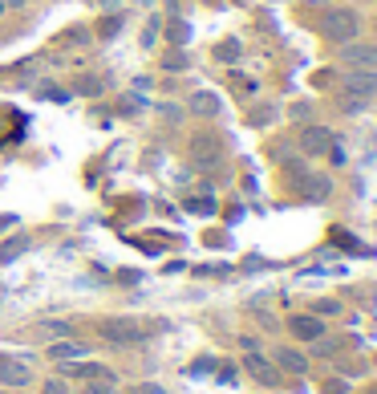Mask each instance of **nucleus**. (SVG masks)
<instances>
[{"mask_svg":"<svg viewBox=\"0 0 377 394\" xmlns=\"http://www.w3.org/2000/svg\"><path fill=\"white\" fill-rule=\"evenodd\" d=\"M337 66L377 69V41L373 37H357V41H349V45H337Z\"/></svg>","mask_w":377,"mask_h":394,"instance_id":"obj_1","label":"nucleus"},{"mask_svg":"<svg viewBox=\"0 0 377 394\" xmlns=\"http://www.w3.org/2000/svg\"><path fill=\"white\" fill-rule=\"evenodd\" d=\"M325 37L333 45H349V41H357L361 37V17L353 8H333L325 20Z\"/></svg>","mask_w":377,"mask_h":394,"instance_id":"obj_2","label":"nucleus"},{"mask_svg":"<svg viewBox=\"0 0 377 394\" xmlns=\"http://www.w3.org/2000/svg\"><path fill=\"white\" fill-rule=\"evenodd\" d=\"M333 147V131L321 126V122H304L300 131H296V150L304 155V159H316V155H328Z\"/></svg>","mask_w":377,"mask_h":394,"instance_id":"obj_3","label":"nucleus"},{"mask_svg":"<svg viewBox=\"0 0 377 394\" xmlns=\"http://www.w3.org/2000/svg\"><path fill=\"white\" fill-rule=\"evenodd\" d=\"M288 333H292V342L300 345H316V342H325V317H316V313H292L288 317Z\"/></svg>","mask_w":377,"mask_h":394,"instance_id":"obj_4","label":"nucleus"},{"mask_svg":"<svg viewBox=\"0 0 377 394\" xmlns=\"http://www.w3.org/2000/svg\"><path fill=\"white\" fill-rule=\"evenodd\" d=\"M341 94L361 98V102H377V69H345Z\"/></svg>","mask_w":377,"mask_h":394,"instance_id":"obj_5","label":"nucleus"},{"mask_svg":"<svg viewBox=\"0 0 377 394\" xmlns=\"http://www.w3.org/2000/svg\"><path fill=\"white\" fill-rule=\"evenodd\" d=\"M147 338V329L138 326V321H130V317H114V321H101V342L110 345H134Z\"/></svg>","mask_w":377,"mask_h":394,"instance_id":"obj_6","label":"nucleus"},{"mask_svg":"<svg viewBox=\"0 0 377 394\" xmlns=\"http://www.w3.org/2000/svg\"><path fill=\"white\" fill-rule=\"evenodd\" d=\"M33 386V366L25 358H0V390H20Z\"/></svg>","mask_w":377,"mask_h":394,"instance_id":"obj_7","label":"nucleus"},{"mask_svg":"<svg viewBox=\"0 0 377 394\" xmlns=\"http://www.w3.org/2000/svg\"><path fill=\"white\" fill-rule=\"evenodd\" d=\"M244 370L256 378L260 386H280V378H284V374L276 370V362L264 358V354H256V350H247V354H244Z\"/></svg>","mask_w":377,"mask_h":394,"instance_id":"obj_8","label":"nucleus"},{"mask_svg":"<svg viewBox=\"0 0 377 394\" xmlns=\"http://www.w3.org/2000/svg\"><path fill=\"white\" fill-rule=\"evenodd\" d=\"M45 358H49L53 366L78 362V358H89V345L78 342V338H57V342H45Z\"/></svg>","mask_w":377,"mask_h":394,"instance_id":"obj_9","label":"nucleus"},{"mask_svg":"<svg viewBox=\"0 0 377 394\" xmlns=\"http://www.w3.org/2000/svg\"><path fill=\"white\" fill-rule=\"evenodd\" d=\"M272 362H276L280 374H309V354L304 350H296V345H280L276 354H272Z\"/></svg>","mask_w":377,"mask_h":394,"instance_id":"obj_10","label":"nucleus"},{"mask_svg":"<svg viewBox=\"0 0 377 394\" xmlns=\"http://www.w3.org/2000/svg\"><path fill=\"white\" fill-rule=\"evenodd\" d=\"M296 191H300V199H309V203H325L328 191H333V179H328V175H312V171H300V183H296Z\"/></svg>","mask_w":377,"mask_h":394,"instance_id":"obj_11","label":"nucleus"},{"mask_svg":"<svg viewBox=\"0 0 377 394\" xmlns=\"http://www.w3.org/2000/svg\"><path fill=\"white\" fill-rule=\"evenodd\" d=\"M106 374L101 362H89V358H78V362H61V378L66 382H89V378Z\"/></svg>","mask_w":377,"mask_h":394,"instance_id":"obj_12","label":"nucleus"},{"mask_svg":"<svg viewBox=\"0 0 377 394\" xmlns=\"http://www.w3.org/2000/svg\"><path fill=\"white\" fill-rule=\"evenodd\" d=\"M191 114H199V118H219V114H223V102H219V94H211V90H195V94H191Z\"/></svg>","mask_w":377,"mask_h":394,"instance_id":"obj_13","label":"nucleus"},{"mask_svg":"<svg viewBox=\"0 0 377 394\" xmlns=\"http://www.w3.org/2000/svg\"><path fill=\"white\" fill-rule=\"evenodd\" d=\"M106 82H101L94 69H82V73H73V94H82V98H98Z\"/></svg>","mask_w":377,"mask_h":394,"instance_id":"obj_14","label":"nucleus"},{"mask_svg":"<svg viewBox=\"0 0 377 394\" xmlns=\"http://www.w3.org/2000/svg\"><path fill=\"white\" fill-rule=\"evenodd\" d=\"M78 394H122V386H118V374L114 370H106V374H98V378H89Z\"/></svg>","mask_w":377,"mask_h":394,"instance_id":"obj_15","label":"nucleus"},{"mask_svg":"<svg viewBox=\"0 0 377 394\" xmlns=\"http://www.w3.org/2000/svg\"><path fill=\"white\" fill-rule=\"evenodd\" d=\"M191 155H195V159H203V163H215V159H219V143H215L211 134H203V138H195V143H191Z\"/></svg>","mask_w":377,"mask_h":394,"instance_id":"obj_16","label":"nucleus"},{"mask_svg":"<svg viewBox=\"0 0 377 394\" xmlns=\"http://www.w3.org/2000/svg\"><path fill=\"white\" fill-rule=\"evenodd\" d=\"M20 252H29V236H25V232H17V236H13V244L0 248V264H13Z\"/></svg>","mask_w":377,"mask_h":394,"instance_id":"obj_17","label":"nucleus"},{"mask_svg":"<svg viewBox=\"0 0 377 394\" xmlns=\"http://www.w3.org/2000/svg\"><path fill=\"white\" fill-rule=\"evenodd\" d=\"M288 118H292V122H300V126H304V122H316V106H312L309 98H300V102H292V106H288Z\"/></svg>","mask_w":377,"mask_h":394,"instance_id":"obj_18","label":"nucleus"},{"mask_svg":"<svg viewBox=\"0 0 377 394\" xmlns=\"http://www.w3.org/2000/svg\"><path fill=\"white\" fill-rule=\"evenodd\" d=\"M41 338H45V342H57V338H73V326H69V321H45V326H41Z\"/></svg>","mask_w":377,"mask_h":394,"instance_id":"obj_19","label":"nucleus"},{"mask_svg":"<svg viewBox=\"0 0 377 394\" xmlns=\"http://www.w3.org/2000/svg\"><path fill=\"white\" fill-rule=\"evenodd\" d=\"M159 29H163L159 17H150L147 25H142V49H154V45H159Z\"/></svg>","mask_w":377,"mask_h":394,"instance_id":"obj_20","label":"nucleus"},{"mask_svg":"<svg viewBox=\"0 0 377 394\" xmlns=\"http://www.w3.org/2000/svg\"><path fill=\"white\" fill-rule=\"evenodd\" d=\"M41 394H73V386H69L61 374H53V378H45V382H41Z\"/></svg>","mask_w":377,"mask_h":394,"instance_id":"obj_21","label":"nucleus"},{"mask_svg":"<svg viewBox=\"0 0 377 394\" xmlns=\"http://www.w3.org/2000/svg\"><path fill=\"white\" fill-rule=\"evenodd\" d=\"M316 317H341V301H333V297H325V301H316Z\"/></svg>","mask_w":377,"mask_h":394,"instance_id":"obj_22","label":"nucleus"},{"mask_svg":"<svg viewBox=\"0 0 377 394\" xmlns=\"http://www.w3.org/2000/svg\"><path fill=\"white\" fill-rule=\"evenodd\" d=\"M215 57H219V61H231V57H240V41H223V45L215 49Z\"/></svg>","mask_w":377,"mask_h":394,"instance_id":"obj_23","label":"nucleus"},{"mask_svg":"<svg viewBox=\"0 0 377 394\" xmlns=\"http://www.w3.org/2000/svg\"><path fill=\"white\" fill-rule=\"evenodd\" d=\"M69 45H78V49H82V45H89V29H85V25H78V29H69Z\"/></svg>","mask_w":377,"mask_h":394,"instance_id":"obj_24","label":"nucleus"},{"mask_svg":"<svg viewBox=\"0 0 377 394\" xmlns=\"http://www.w3.org/2000/svg\"><path fill=\"white\" fill-rule=\"evenodd\" d=\"M130 394H166L159 382H138V386H130Z\"/></svg>","mask_w":377,"mask_h":394,"instance_id":"obj_25","label":"nucleus"},{"mask_svg":"<svg viewBox=\"0 0 377 394\" xmlns=\"http://www.w3.org/2000/svg\"><path fill=\"white\" fill-rule=\"evenodd\" d=\"M272 118H276V106H260V110H256V114H252V122H256V126H260V122H272Z\"/></svg>","mask_w":377,"mask_h":394,"instance_id":"obj_26","label":"nucleus"},{"mask_svg":"<svg viewBox=\"0 0 377 394\" xmlns=\"http://www.w3.org/2000/svg\"><path fill=\"white\" fill-rule=\"evenodd\" d=\"M118 29H122V20H106V25H101V37H106V33H118Z\"/></svg>","mask_w":377,"mask_h":394,"instance_id":"obj_27","label":"nucleus"},{"mask_svg":"<svg viewBox=\"0 0 377 394\" xmlns=\"http://www.w3.org/2000/svg\"><path fill=\"white\" fill-rule=\"evenodd\" d=\"M325 390H328V394H345V382H333V378H328V382H325Z\"/></svg>","mask_w":377,"mask_h":394,"instance_id":"obj_28","label":"nucleus"},{"mask_svg":"<svg viewBox=\"0 0 377 394\" xmlns=\"http://www.w3.org/2000/svg\"><path fill=\"white\" fill-rule=\"evenodd\" d=\"M29 0H4V8H25Z\"/></svg>","mask_w":377,"mask_h":394,"instance_id":"obj_29","label":"nucleus"},{"mask_svg":"<svg viewBox=\"0 0 377 394\" xmlns=\"http://www.w3.org/2000/svg\"><path fill=\"white\" fill-rule=\"evenodd\" d=\"M4 13H8V8H4V0H0V20H4Z\"/></svg>","mask_w":377,"mask_h":394,"instance_id":"obj_30","label":"nucleus"},{"mask_svg":"<svg viewBox=\"0 0 377 394\" xmlns=\"http://www.w3.org/2000/svg\"><path fill=\"white\" fill-rule=\"evenodd\" d=\"M373 41H377V20H373Z\"/></svg>","mask_w":377,"mask_h":394,"instance_id":"obj_31","label":"nucleus"},{"mask_svg":"<svg viewBox=\"0 0 377 394\" xmlns=\"http://www.w3.org/2000/svg\"><path fill=\"white\" fill-rule=\"evenodd\" d=\"M142 4H150V0H142Z\"/></svg>","mask_w":377,"mask_h":394,"instance_id":"obj_32","label":"nucleus"},{"mask_svg":"<svg viewBox=\"0 0 377 394\" xmlns=\"http://www.w3.org/2000/svg\"><path fill=\"white\" fill-rule=\"evenodd\" d=\"M0 394H8V390H0Z\"/></svg>","mask_w":377,"mask_h":394,"instance_id":"obj_33","label":"nucleus"}]
</instances>
